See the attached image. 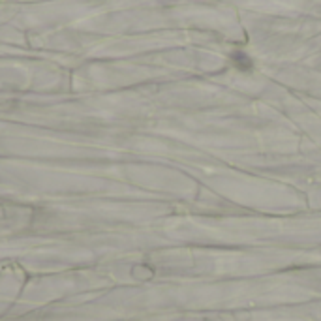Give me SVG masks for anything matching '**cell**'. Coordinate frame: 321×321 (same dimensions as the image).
Listing matches in <instances>:
<instances>
[{
  "label": "cell",
  "mask_w": 321,
  "mask_h": 321,
  "mask_svg": "<svg viewBox=\"0 0 321 321\" xmlns=\"http://www.w3.org/2000/svg\"><path fill=\"white\" fill-rule=\"evenodd\" d=\"M231 62L237 66L238 70L246 71V70H252V60L246 53H242V51H237V53H233L231 55Z\"/></svg>",
  "instance_id": "cell-1"
}]
</instances>
